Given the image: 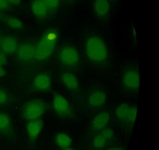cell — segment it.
I'll use <instances>...</instances> for the list:
<instances>
[{
	"mask_svg": "<svg viewBox=\"0 0 159 150\" xmlns=\"http://www.w3.org/2000/svg\"><path fill=\"white\" fill-rule=\"evenodd\" d=\"M17 52L20 59L29 61L35 57V47L30 43H23L17 48Z\"/></svg>",
	"mask_w": 159,
	"mask_h": 150,
	"instance_id": "14",
	"label": "cell"
},
{
	"mask_svg": "<svg viewBox=\"0 0 159 150\" xmlns=\"http://www.w3.org/2000/svg\"><path fill=\"white\" fill-rule=\"evenodd\" d=\"M43 126V122L41 118L28 121L27 131L29 139L35 141L40 133Z\"/></svg>",
	"mask_w": 159,
	"mask_h": 150,
	"instance_id": "11",
	"label": "cell"
},
{
	"mask_svg": "<svg viewBox=\"0 0 159 150\" xmlns=\"http://www.w3.org/2000/svg\"><path fill=\"white\" fill-rule=\"evenodd\" d=\"M61 79L65 86L70 91H76L79 88V83L76 76L70 72L62 74Z\"/></svg>",
	"mask_w": 159,
	"mask_h": 150,
	"instance_id": "17",
	"label": "cell"
},
{
	"mask_svg": "<svg viewBox=\"0 0 159 150\" xmlns=\"http://www.w3.org/2000/svg\"><path fill=\"white\" fill-rule=\"evenodd\" d=\"M9 99L7 93L3 89H0V105L5 104L8 102Z\"/></svg>",
	"mask_w": 159,
	"mask_h": 150,
	"instance_id": "22",
	"label": "cell"
},
{
	"mask_svg": "<svg viewBox=\"0 0 159 150\" xmlns=\"http://www.w3.org/2000/svg\"><path fill=\"white\" fill-rule=\"evenodd\" d=\"M5 75V70L2 67H0V77L4 76Z\"/></svg>",
	"mask_w": 159,
	"mask_h": 150,
	"instance_id": "27",
	"label": "cell"
},
{
	"mask_svg": "<svg viewBox=\"0 0 159 150\" xmlns=\"http://www.w3.org/2000/svg\"><path fill=\"white\" fill-rule=\"evenodd\" d=\"M9 4H11L12 5L18 6L21 4V0H7Z\"/></svg>",
	"mask_w": 159,
	"mask_h": 150,
	"instance_id": "25",
	"label": "cell"
},
{
	"mask_svg": "<svg viewBox=\"0 0 159 150\" xmlns=\"http://www.w3.org/2000/svg\"><path fill=\"white\" fill-rule=\"evenodd\" d=\"M71 142L70 137L64 132L58 133L55 137V143L57 145L63 150L70 147Z\"/></svg>",
	"mask_w": 159,
	"mask_h": 150,
	"instance_id": "19",
	"label": "cell"
},
{
	"mask_svg": "<svg viewBox=\"0 0 159 150\" xmlns=\"http://www.w3.org/2000/svg\"><path fill=\"white\" fill-rule=\"evenodd\" d=\"M10 8V5L7 0H0V10H6Z\"/></svg>",
	"mask_w": 159,
	"mask_h": 150,
	"instance_id": "24",
	"label": "cell"
},
{
	"mask_svg": "<svg viewBox=\"0 0 159 150\" xmlns=\"http://www.w3.org/2000/svg\"><path fill=\"white\" fill-rule=\"evenodd\" d=\"M63 150H75V149L73 148H71V147H69L68 148H66V149H63Z\"/></svg>",
	"mask_w": 159,
	"mask_h": 150,
	"instance_id": "28",
	"label": "cell"
},
{
	"mask_svg": "<svg viewBox=\"0 0 159 150\" xmlns=\"http://www.w3.org/2000/svg\"><path fill=\"white\" fill-rule=\"evenodd\" d=\"M68 1H70V0H68Z\"/></svg>",
	"mask_w": 159,
	"mask_h": 150,
	"instance_id": "30",
	"label": "cell"
},
{
	"mask_svg": "<svg viewBox=\"0 0 159 150\" xmlns=\"http://www.w3.org/2000/svg\"><path fill=\"white\" fill-rule=\"evenodd\" d=\"M7 59L6 54L0 51V67H2L7 63Z\"/></svg>",
	"mask_w": 159,
	"mask_h": 150,
	"instance_id": "23",
	"label": "cell"
},
{
	"mask_svg": "<svg viewBox=\"0 0 159 150\" xmlns=\"http://www.w3.org/2000/svg\"><path fill=\"white\" fill-rule=\"evenodd\" d=\"M11 130V122L10 116L5 113L0 112V135L8 136Z\"/></svg>",
	"mask_w": 159,
	"mask_h": 150,
	"instance_id": "18",
	"label": "cell"
},
{
	"mask_svg": "<svg viewBox=\"0 0 159 150\" xmlns=\"http://www.w3.org/2000/svg\"><path fill=\"white\" fill-rule=\"evenodd\" d=\"M53 107L57 115L61 117L71 116L72 111L70 104L67 100L59 93L54 95Z\"/></svg>",
	"mask_w": 159,
	"mask_h": 150,
	"instance_id": "6",
	"label": "cell"
},
{
	"mask_svg": "<svg viewBox=\"0 0 159 150\" xmlns=\"http://www.w3.org/2000/svg\"><path fill=\"white\" fill-rule=\"evenodd\" d=\"M106 98L107 96L104 91L99 89H95L89 95L88 102L91 107H100L105 103Z\"/></svg>",
	"mask_w": 159,
	"mask_h": 150,
	"instance_id": "12",
	"label": "cell"
},
{
	"mask_svg": "<svg viewBox=\"0 0 159 150\" xmlns=\"http://www.w3.org/2000/svg\"><path fill=\"white\" fill-rule=\"evenodd\" d=\"M59 62L66 68L76 67L80 61V57L77 49L72 46L62 47L58 52Z\"/></svg>",
	"mask_w": 159,
	"mask_h": 150,
	"instance_id": "5",
	"label": "cell"
},
{
	"mask_svg": "<svg viewBox=\"0 0 159 150\" xmlns=\"http://www.w3.org/2000/svg\"><path fill=\"white\" fill-rule=\"evenodd\" d=\"M93 9L96 15L99 17L107 16L110 9L108 0H94Z\"/></svg>",
	"mask_w": 159,
	"mask_h": 150,
	"instance_id": "15",
	"label": "cell"
},
{
	"mask_svg": "<svg viewBox=\"0 0 159 150\" xmlns=\"http://www.w3.org/2000/svg\"><path fill=\"white\" fill-rule=\"evenodd\" d=\"M1 15V10H0V16Z\"/></svg>",
	"mask_w": 159,
	"mask_h": 150,
	"instance_id": "29",
	"label": "cell"
},
{
	"mask_svg": "<svg viewBox=\"0 0 159 150\" xmlns=\"http://www.w3.org/2000/svg\"><path fill=\"white\" fill-rule=\"evenodd\" d=\"M2 51L5 54L14 53L17 49L16 39L12 36H6L2 39L1 44Z\"/></svg>",
	"mask_w": 159,
	"mask_h": 150,
	"instance_id": "16",
	"label": "cell"
},
{
	"mask_svg": "<svg viewBox=\"0 0 159 150\" xmlns=\"http://www.w3.org/2000/svg\"><path fill=\"white\" fill-rule=\"evenodd\" d=\"M139 74L135 70H127L123 75L124 86L127 89L132 90L138 89L139 86Z\"/></svg>",
	"mask_w": 159,
	"mask_h": 150,
	"instance_id": "7",
	"label": "cell"
},
{
	"mask_svg": "<svg viewBox=\"0 0 159 150\" xmlns=\"http://www.w3.org/2000/svg\"><path fill=\"white\" fill-rule=\"evenodd\" d=\"M86 56L93 63L101 64L107 61V48L105 42L99 37L92 36L85 43Z\"/></svg>",
	"mask_w": 159,
	"mask_h": 150,
	"instance_id": "2",
	"label": "cell"
},
{
	"mask_svg": "<svg viewBox=\"0 0 159 150\" xmlns=\"http://www.w3.org/2000/svg\"><path fill=\"white\" fill-rule=\"evenodd\" d=\"M113 131L111 129L106 128L99 131L93 140V145L96 149L105 148L112 139Z\"/></svg>",
	"mask_w": 159,
	"mask_h": 150,
	"instance_id": "8",
	"label": "cell"
},
{
	"mask_svg": "<svg viewBox=\"0 0 159 150\" xmlns=\"http://www.w3.org/2000/svg\"><path fill=\"white\" fill-rule=\"evenodd\" d=\"M59 38V30L52 28L43 33L35 48V57L39 60L50 57L54 52Z\"/></svg>",
	"mask_w": 159,
	"mask_h": 150,
	"instance_id": "1",
	"label": "cell"
},
{
	"mask_svg": "<svg viewBox=\"0 0 159 150\" xmlns=\"http://www.w3.org/2000/svg\"><path fill=\"white\" fill-rule=\"evenodd\" d=\"M137 109L134 105L123 103L118 106L115 111L116 118L125 130L132 129L136 117Z\"/></svg>",
	"mask_w": 159,
	"mask_h": 150,
	"instance_id": "3",
	"label": "cell"
},
{
	"mask_svg": "<svg viewBox=\"0 0 159 150\" xmlns=\"http://www.w3.org/2000/svg\"><path fill=\"white\" fill-rule=\"evenodd\" d=\"M48 10H54L59 6L60 0H43Z\"/></svg>",
	"mask_w": 159,
	"mask_h": 150,
	"instance_id": "21",
	"label": "cell"
},
{
	"mask_svg": "<svg viewBox=\"0 0 159 150\" xmlns=\"http://www.w3.org/2000/svg\"><path fill=\"white\" fill-rule=\"evenodd\" d=\"M7 23L11 28L16 29H22L24 27L23 21L16 17H10L7 19Z\"/></svg>",
	"mask_w": 159,
	"mask_h": 150,
	"instance_id": "20",
	"label": "cell"
},
{
	"mask_svg": "<svg viewBox=\"0 0 159 150\" xmlns=\"http://www.w3.org/2000/svg\"><path fill=\"white\" fill-rule=\"evenodd\" d=\"M30 7L33 15L37 18H44L47 16L48 9L43 0H33Z\"/></svg>",
	"mask_w": 159,
	"mask_h": 150,
	"instance_id": "13",
	"label": "cell"
},
{
	"mask_svg": "<svg viewBox=\"0 0 159 150\" xmlns=\"http://www.w3.org/2000/svg\"><path fill=\"white\" fill-rule=\"evenodd\" d=\"M47 109V104L43 101L32 99L25 104L22 111V116L27 121L39 119Z\"/></svg>",
	"mask_w": 159,
	"mask_h": 150,
	"instance_id": "4",
	"label": "cell"
},
{
	"mask_svg": "<svg viewBox=\"0 0 159 150\" xmlns=\"http://www.w3.org/2000/svg\"><path fill=\"white\" fill-rule=\"evenodd\" d=\"M106 150H124L122 148H120L118 147H109L107 149H106Z\"/></svg>",
	"mask_w": 159,
	"mask_h": 150,
	"instance_id": "26",
	"label": "cell"
},
{
	"mask_svg": "<svg viewBox=\"0 0 159 150\" xmlns=\"http://www.w3.org/2000/svg\"><path fill=\"white\" fill-rule=\"evenodd\" d=\"M33 88L40 92L49 91L52 88V79L47 73L39 74L33 80L32 83Z\"/></svg>",
	"mask_w": 159,
	"mask_h": 150,
	"instance_id": "9",
	"label": "cell"
},
{
	"mask_svg": "<svg viewBox=\"0 0 159 150\" xmlns=\"http://www.w3.org/2000/svg\"><path fill=\"white\" fill-rule=\"evenodd\" d=\"M110 119V115L107 111L98 114L92 121L91 130L93 132H98L107 128Z\"/></svg>",
	"mask_w": 159,
	"mask_h": 150,
	"instance_id": "10",
	"label": "cell"
}]
</instances>
